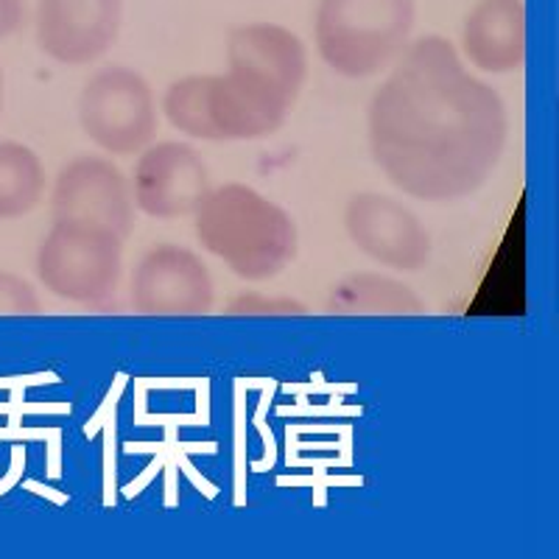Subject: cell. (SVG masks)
Returning <instances> with one entry per match:
<instances>
[{"mask_svg":"<svg viewBox=\"0 0 559 559\" xmlns=\"http://www.w3.org/2000/svg\"><path fill=\"white\" fill-rule=\"evenodd\" d=\"M288 98L272 79L249 68H227L207 82V112L218 140H263L288 118Z\"/></svg>","mask_w":559,"mask_h":559,"instance_id":"8fae6325","label":"cell"},{"mask_svg":"<svg viewBox=\"0 0 559 559\" xmlns=\"http://www.w3.org/2000/svg\"><path fill=\"white\" fill-rule=\"evenodd\" d=\"M45 166L39 154L17 140H0V218H23L45 197Z\"/></svg>","mask_w":559,"mask_h":559,"instance_id":"9a60e30c","label":"cell"},{"mask_svg":"<svg viewBox=\"0 0 559 559\" xmlns=\"http://www.w3.org/2000/svg\"><path fill=\"white\" fill-rule=\"evenodd\" d=\"M227 68L263 73L297 102L308 79V51L292 28L277 23H247L229 32Z\"/></svg>","mask_w":559,"mask_h":559,"instance_id":"4fadbf2b","label":"cell"},{"mask_svg":"<svg viewBox=\"0 0 559 559\" xmlns=\"http://www.w3.org/2000/svg\"><path fill=\"white\" fill-rule=\"evenodd\" d=\"M0 112H3V70H0Z\"/></svg>","mask_w":559,"mask_h":559,"instance_id":"ffe728a7","label":"cell"},{"mask_svg":"<svg viewBox=\"0 0 559 559\" xmlns=\"http://www.w3.org/2000/svg\"><path fill=\"white\" fill-rule=\"evenodd\" d=\"M414 20V0H319L313 39L336 76L369 79L401 57Z\"/></svg>","mask_w":559,"mask_h":559,"instance_id":"3957f363","label":"cell"},{"mask_svg":"<svg viewBox=\"0 0 559 559\" xmlns=\"http://www.w3.org/2000/svg\"><path fill=\"white\" fill-rule=\"evenodd\" d=\"M23 20H26L23 0H0V39H7L14 32H20Z\"/></svg>","mask_w":559,"mask_h":559,"instance_id":"d6986e66","label":"cell"},{"mask_svg":"<svg viewBox=\"0 0 559 559\" xmlns=\"http://www.w3.org/2000/svg\"><path fill=\"white\" fill-rule=\"evenodd\" d=\"M464 59L481 73L503 76L526 62V3L478 0L462 26Z\"/></svg>","mask_w":559,"mask_h":559,"instance_id":"7c38bea8","label":"cell"},{"mask_svg":"<svg viewBox=\"0 0 559 559\" xmlns=\"http://www.w3.org/2000/svg\"><path fill=\"white\" fill-rule=\"evenodd\" d=\"M207 82L210 76H185L174 82L163 96V112L177 132L216 143L218 134L207 112Z\"/></svg>","mask_w":559,"mask_h":559,"instance_id":"2e32d148","label":"cell"},{"mask_svg":"<svg viewBox=\"0 0 559 559\" xmlns=\"http://www.w3.org/2000/svg\"><path fill=\"white\" fill-rule=\"evenodd\" d=\"M123 272V238L87 222H53L37 249V277L53 297L104 306Z\"/></svg>","mask_w":559,"mask_h":559,"instance_id":"277c9868","label":"cell"},{"mask_svg":"<svg viewBox=\"0 0 559 559\" xmlns=\"http://www.w3.org/2000/svg\"><path fill=\"white\" fill-rule=\"evenodd\" d=\"M344 229L358 252L394 272H419L431 261L433 243L426 224L386 193L364 191L349 199Z\"/></svg>","mask_w":559,"mask_h":559,"instance_id":"8992f818","label":"cell"},{"mask_svg":"<svg viewBox=\"0 0 559 559\" xmlns=\"http://www.w3.org/2000/svg\"><path fill=\"white\" fill-rule=\"evenodd\" d=\"M129 302L146 317H197L216 302L207 263L193 249L159 243L140 258L129 283Z\"/></svg>","mask_w":559,"mask_h":559,"instance_id":"52a82bcc","label":"cell"},{"mask_svg":"<svg viewBox=\"0 0 559 559\" xmlns=\"http://www.w3.org/2000/svg\"><path fill=\"white\" fill-rule=\"evenodd\" d=\"M121 23L123 0H37L34 28L45 57L82 68L112 48Z\"/></svg>","mask_w":559,"mask_h":559,"instance_id":"30bf717a","label":"cell"},{"mask_svg":"<svg viewBox=\"0 0 559 559\" xmlns=\"http://www.w3.org/2000/svg\"><path fill=\"white\" fill-rule=\"evenodd\" d=\"M233 317H302L308 306L292 297H263V294H238L227 302Z\"/></svg>","mask_w":559,"mask_h":559,"instance_id":"e0dca14e","label":"cell"},{"mask_svg":"<svg viewBox=\"0 0 559 559\" xmlns=\"http://www.w3.org/2000/svg\"><path fill=\"white\" fill-rule=\"evenodd\" d=\"M39 308L37 288L26 277L0 272V317H32Z\"/></svg>","mask_w":559,"mask_h":559,"instance_id":"ac0fdd59","label":"cell"},{"mask_svg":"<svg viewBox=\"0 0 559 559\" xmlns=\"http://www.w3.org/2000/svg\"><path fill=\"white\" fill-rule=\"evenodd\" d=\"M132 185L107 157H76L53 179V222H87L127 241L134 229Z\"/></svg>","mask_w":559,"mask_h":559,"instance_id":"ba28073f","label":"cell"},{"mask_svg":"<svg viewBox=\"0 0 559 559\" xmlns=\"http://www.w3.org/2000/svg\"><path fill=\"white\" fill-rule=\"evenodd\" d=\"M132 199L152 218L193 216L210 193V171L202 154L179 140L148 143L134 163Z\"/></svg>","mask_w":559,"mask_h":559,"instance_id":"9c48e42d","label":"cell"},{"mask_svg":"<svg viewBox=\"0 0 559 559\" xmlns=\"http://www.w3.org/2000/svg\"><path fill=\"white\" fill-rule=\"evenodd\" d=\"M79 123L107 154H140L154 143L159 127L152 84L127 64L102 68L79 96Z\"/></svg>","mask_w":559,"mask_h":559,"instance_id":"5b68a950","label":"cell"},{"mask_svg":"<svg viewBox=\"0 0 559 559\" xmlns=\"http://www.w3.org/2000/svg\"><path fill=\"white\" fill-rule=\"evenodd\" d=\"M197 238L210 254L249 283L277 277L297 254V224L249 185L210 188L193 213Z\"/></svg>","mask_w":559,"mask_h":559,"instance_id":"7a4b0ae2","label":"cell"},{"mask_svg":"<svg viewBox=\"0 0 559 559\" xmlns=\"http://www.w3.org/2000/svg\"><path fill=\"white\" fill-rule=\"evenodd\" d=\"M328 311L353 317V313H383V317H417L426 302L408 283L381 272H353L336 280L328 294Z\"/></svg>","mask_w":559,"mask_h":559,"instance_id":"5bb4252c","label":"cell"},{"mask_svg":"<svg viewBox=\"0 0 559 559\" xmlns=\"http://www.w3.org/2000/svg\"><path fill=\"white\" fill-rule=\"evenodd\" d=\"M369 152L389 182L423 202L481 191L509 140V115L492 84L464 68L439 34L408 39L367 109Z\"/></svg>","mask_w":559,"mask_h":559,"instance_id":"6da1fadb","label":"cell"}]
</instances>
